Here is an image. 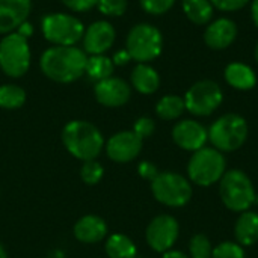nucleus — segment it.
Returning a JSON list of instances; mask_svg holds the SVG:
<instances>
[{
    "mask_svg": "<svg viewBox=\"0 0 258 258\" xmlns=\"http://www.w3.org/2000/svg\"><path fill=\"white\" fill-rule=\"evenodd\" d=\"M251 12H252V20H254L255 26L258 27V0H254V2H252Z\"/></svg>",
    "mask_w": 258,
    "mask_h": 258,
    "instance_id": "nucleus-39",
    "label": "nucleus"
},
{
    "mask_svg": "<svg viewBox=\"0 0 258 258\" xmlns=\"http://www.w3.org/2000/svg\"><path fill=\"white\" fill-rule=\"evenodd\" d=\"M142 138H139L133 130L132 132H119L113 135L107 145V156L118 163H127L136 159L142 150Z\"/></svg>",
    "mask_w": 258,
    "mask_h": 258,
    "instance_id": "nucleus-12",
    "label": "nucleus"
},
{
    "mask_svg": "<svg viewBox=\"0 0 258 258\" xmlns=\"http://www.w3.org/2000/svg\"><path fill=\"white\" fill-rule=\"evenodd\" d=\"M138 172L141 174V177H144L147 180H151V181L159 175L157 168L153 163H150V162H142L139 165V168H138Z\"/></svg>",
    "mask_w": 258,
    "mask_h": 258,
    "instance_id": "nucleus-35",
    "label": "nucleus"
},
{
    "mask_svg": "<svg viewBox=\"0 0 258 258\" xmlns=\"http://www.w3.org/2000/svg\"><path fill=\"white\" fill-rule=\"evenodd\" d=\"M255 59H257V62H258V42H257V47H255Z\"/></svg>",
    "mask_w": 258,
    "mask_h": 258,
    "instance_id": "nucleus-41",
    "label": "nucleus"
},
{
    "mask_svg": "<svg viewBox=\"0 0 258 258\" xmlns=\"http://www.w3.org/2000/svg\"><path fill=\"white\" fill-rule=\"evenodd\" d=\"M62 141L67 150L83 162L94 160L104 145L100 130L86 121L68 122L62 132Z\"/></svg>",
    "mask_w": 258,
    "mask_h": 258,
    "instance_id": "nucleus-2",
    "label": "nucleus"
},
{
    "mask_svg": "<svg viewBox=\"0 0 258 258\" xmlns=\"http://www.w3.org/2000/svg\"><path fill=\"white\" fill-rule=\"evenodd\" d=\"M86 54L74 45H56L41 56L42 73L59 83H70L83 76L86 68Z\"/></svg>",
    "mask_w": 258,
    "mask_h": 258,
    "instance_id": "nucleus-1",
    "label": "nucleus"
},
{
    "mask_svg": "<svg viewBox=\"0 0 258 258\" xmlns=\"http://www.w3.org/2000/svg\"><path fill=\"white\" fill-rule=\"evenodd\" d=\"M106 252H107L109 258L138 257L136 245L125 234H112L106 242Z\"/></svg>",
    "mask_w": 258,
    "mask_h": 258,
    "instance_id": "nucleus-22",
    "label": "nucleus"
},
{
    "mask_svg": "<svg viewBox=\"0 0 258 258\" xmlns=\"http://www.w3.org/2000/svg\"><path fill=\"white\" fill-rule=\"evenodd\" d=\"M219 194L224 206L237 213L249 210L257 198L252 181L240 169H233L224 174L219 181Z\"/></svg>",
    "mask_w": 258,
    "mask_h": 258,
    "instance_id": "nucleus-3",
    "label": "nucleus"
},
{
    "mask_svg": "<svg viewBox=\"0 0 258 258\" xmlns=\"http://www.w3.org/2000/svg\"><path fill=\"white\" fill-rule=\"evenodd\" d=\"M174 142L186 151H198L209 141V132L194 119H184L172 128Z\"/></svg>",
    "mask_w": 258,
    "mask_h": 258,
    "instance_id": "nucleus-13",
    "label": "nucleus"
},
{
    "mask_svg": "<svg viewBox=\"0 0 258 258\" xmlns=\"http://www.w3.org/2000/svg\"><path fill=\"white\" fill-rule=\"evenodd\" d=\"M237 36V26L230 18H219L215 23L209 24L204 41L210 48L224 50L230 47Z\"/></svg>",
    "mask_w": 258,
    "mask_h": 258,
    "instance_id": "nucleus-17",
    "label": "nucleus"
},
{
    "mask_svg": "<svg viewBox=\"0 0 258 258\" xmlns=\"http://www.w3.org/2000/svg\"><path fill=\"white\" fill-rule=\"evenodd\" d=\"M225 174V157L224 153L212 147H203L195 151L187 165V175L190 181L198 186H212Z\"/></svg>",
    "mask_w": 258,
    "mask_h": 258,
    "instance_id": "nucleus-5",
    "label": "nucleus"
},
{
    "mask_svg": "<svg viewBox=\"0 0 258 258\" xmlns=\"http://www.w3.org/2000/svg\"><path fill=\"white\" fill-rule=\"evenodd\" d=\"M132 59L145 63L156 59L162 51V35L151 24L135 26L127 36V48Z\"/></svg>",
    "mask_w": 258,
    "mask_h": 258,
    "instance_id": "nucleus-8",
    "label": "nucleus"
},
{
    "mask_svg": "<svg viewBox=\"0 0 258 258\" xmlns=\"http://www.w3.org/2000/svg\"><path fill=\"white\" fill-rule=\"evenodd\" d=\"M17 33H20L21 36H24V38L27 39L29 36H32V33H33V27H32V24H30V23L24 21L23 24H20V27H18V32H17Z\"/></svg>",
    "mask_w": 258,
    "mask_h": 258,
    "instance_id": "nucleus-37",
    "label": "nucleus"
},
{
    "mask_svg": "<svg viewBox=\"0 0 258 258\" xmlns=\"http://www.w3.org/2000/svg\"><path fill=\"white\" fill-rule=\"evenodd\" d=\"M130 86L118 77H109L95 85V98L100 104L107 107H118L128 101Z\"/></svg>",
    "mask_w": 258,
    "mask_h": 258,
    "instance_id": "nucleus-14",
    "label": "nucleus"
},
{
    "mask_svg": "<svg viewBox=\"0 0 258 258\" xmlns=\"http://www.w3.org/2000/svg\"><path fill=\"white\" fill-rule=\"evenodd\" d=\"M175 0H141L144 11L153 15H162L174 6Z\"/></svg>",
    "mask_w": 258,
    "mask_h": 258,
    "instance_id": "nucleus-31",
    "label": "nucleus"
},
{
    "mask_svg": "<svg viewBox=\"0 0 258 258\" xmlns=\"http://www.w3.org/2000/svg\"><path fill=\"white\" fill-rule=\"evenodd\" d=\"M44 38L56 45H74L82 39L85 29L80 20L68 14H50L42 18Z\"/></svg>",
    "mask_w": 258,
    "mask_h": 258,
    "instance_id": "nucleus-9",
    "label": "nucleus"
},
{
    "mask_svg": "<svg viewBox=\"0 0 258 258\" xmlns=\"http://www.w3.org/2000/svg\"><path fill=\"white\" fill-rule=\"evenodd\" d=\"M154 198L168 207H183L192 198V186L186 177L175 172H159L151 181Z\"/></svg>",
    "mask_w": 258,
    "mask_h": 258,
    "instance_id": "nucleus-6",
    "label": "nucleus"
},
{
    "mask_svg": "<svg viewBox=\"0 0 258 258\" xmlns=\"http://www.w3.org/2000/svg\"><path fill=\"white\" fill-rule=\"evenodd\" d=\"M0 258H8V254H6V251L3 249L2 245H0Z\"/></svg>",
    "mask_w": 258,
    "mask_h": 258,
    "instance_id": "nucleus-40",
    "label": "nucleus"
},
{
    "mask_svg": "<svg viewBox=\"0 0 258 258\" xmlns=\"http://www.w3.org/2000/svg\"><path fill=\"white\" fill-rule=\"evenodd\" d=\"M154 121L151 119V118H148V116H142V118H139L136 122H135V127H133V132L139 136V138H142V139H145V138H148V136H151L153 133H154Z\"/></svg>",
    "mask_w": 258,
    "mask_h": 258,
    "instance_id": "nucleus-32",
    "label": "nucleus"
},
{
    "mask_svg": "<svg viewBox=\"0 0 258 258\" xmlns=\"http://www.w3.org/2000/svg\"><path fill=\"white\" fill-rule=\"evenodd\" d=\"M103 174H104V169L95 159L86 160L80 169V177L86 184H97L103 178Z\"/></svg>",
    "mask_w": 258,
    "mask_h": 258,
    "instance_id": "nucleus-28",
    "label": "nucleus"
},
{
    "mask_svg": "<svg viewBox=\"0 0 258 258\" xmlns=\"http://www.w3.org/2000/svg\"><path fill=\"white\" fill-rule=\"evenodd\" d=\"M106 233H107L106 222L94 215L80 218L74 225V236L77 240L83 243H97L101 239H104Z\"/></svg>",
    "mask_w": 258,
    "mask_h": 258,
    "instance_id": "nucleus-18",
    "label": "nucleus"
},
{
    "mask_svg": "<svg viewBox=\"0 0 258 258\" xmlns=\"http://www.w3.org/2000/svg\"><path fill=\"white\" fill-rule=\"evenodd\" d=\"M184 109H186L184 98H181L178 95H166V97L160 98V101L156 106L157 115L166 121L180 118L181 113L184 112Z\"/></svg>",
    "mask_w": 258,
    "mask_h": 258,
    "instance_id": "nucleus-25",
    "label": "nucleus"
},
{
    "mask_svg": "<svg viewBox=\"0 0 258 258\" xmlns=\"http://www.w3.org/2000/svg\"><path fill=\"white\" fill-rule=\"evenodd\" d=\"M183 9L195 24H207L213 17V5L210 0H183Z\"/></svg>",
    "mask_w": 258,
    "mask_h": 258,
    "instance_id": "nucleus-23",
    "label": "nucleus"
},
{
    "mask_svg": "<svg viewBox=\"0 0 258 258\" xmlns=\"http://www.w3.org/2000/svg\"><path fill=\"white\" fill-rule=\"evenodd\" d=\"M178 231L180 228L175 218L169 215H160L148 224L145 237L151 249L157 252H166L172 249L174 243L177 242Z\"/></svg>",
    "mask_w": 258,
    "mask_h": 258,
    "instance_id": "nucleus-11",
    "label": "nucleus"
},
{
    "mask_svg": "<svg viewBox=\"0 0 258 258\" xmlns=\"http://www.w3.org/2000/svg\"><path fill=\"white\" fill-rule=\"evenodd\" d=\"M30 12V0H0V33H11Z\"/></svg>",
    "mask_w": 258,
    "mask_h": 258,
    "instance_id": "nucleus-16",
    "label": "nucleus"
},
{
    "mask_svg": "<svg viewBox=\"0 0 258 258\" xmlns=\"http://www.w3.org/2000/svg\"><path fill=\"white\" fill-rule=\"evenodd\" d=\"M115 41V29L107 21H95L92 23L83 36V47L86 53L103 54L107 51Z\"/></svg>",
    "mask_w": 258,
    "mask_h": 258,
    "instance_id": "nucleus-15",
    "label": "nucleus"
},
{
    "mask_svg": "<svg viewBox=\"0 0 258 258\" xmlns=\"http://www.w3.org/2000/svg\"><path fill=\"white\" fill-rule=\"evenodd\" d=\"M132 83L135 89L141 94H153L160 85V77L157 71L145 63H139L132 73Z\"/></svg>",
    "mask_w": 258,
    "mask_h": 258,
    "instance_id": "nucleus-21",
    "label": "nucleus"
},
{
    "mask_svg": "<svg viewBox=\"0 0 258 258\" xmlns=\"http://www.w3.org/2000/svg\"><path fill=\"white\" fill-rule=\"evenodd\" d=\"M30 67L27 39L20 33H9L0 41V68L9 77H21Z\"/></svg>",
    "mask_w": 258,
    "mask_h": 258,
    "instance_id": "nucleus-7",
    "label": "nucleus"
},
{
    "mask_svg": "<svg viewBox=\"0 0 258 258\" xmlns=\"http://www.w3.org/2000/svg\"><path fill=\"white\" fill-rule=\"evenodd\" d=\"M98 9L109 17H119L127 9V0H97Z\"/></svg>",
    "mask_w": 258,
    "mask_h": 258,
    "instance_id": "nucleus-30",
    "label": "nucleus"
},
{
    "mask_svg": "<svg viewBox=\"0 0 258 258\" xmlns=\"http://www.w3.org/2000/svg\"><path fill=\"white\" fill-rule=\"evenodd\" d=\"M130 59H132V57H130L128 51H127V50H122V51H118V53L113 56V63H115V65H125Z\"/></svg>",
    "mask_w": 258,
    "mask_h": 258,
    "instance_id": "nucleus-36",
    "label": "nucleus"
},
{
    "mask_svg": "<svg viewBox=\"0 0 258 258\" xmlns=\"http://www.w3.org/2000/svg\"><path fill=\"white\" fill-rule=\"evenodd\" d=\"M189 251H190L192 258H212L213 248L206 234H195L190 239Z\"/></svg>",
    "mask_w": 258,
    "mask_h": 258,
    "instance_id": "nucleus-27",
    "label": "nucleus"
},
{
    "mask_svg": "<svg viewBox=\"0 0 258 258\" xmlns=\"http://www.w3.org/2000/svg\"><path fill=\"white\" fill-rule=\"evenodd\" d=\"M207 132L213 148L221 153H231L245 144L248 138V124L240 115L227 113L216 119Z\"/></svg>",
    "mask_w": 258,
    "mask_h": 258,
    "instance_id": "nucleus-4",
    "label": "nucleus"
},
{
    "mask_svg": "<svg viewBox=\"0 0 258 258\" xmlns=\"http://www.w3.org/2000/svg\"><path fill=\"white\" fill-rule=\"evenodd\" d=\"M225 80L230 86L240 91L252 89L257 83V77L252 68L242 62H233L225 68Z\"/></svg>",
    "mask_w": 258,
    "mask_h": 258,
    "instance_id": "nucleus-20",
    "label": "nucleus"
},
{
    "mask_svg": "<svg viewBox=\"0 0 258 258\" xmlns=\"http://www.w3.org/2000/svg\"><path fill=\"white\" fill-rule=\"evenodd\" d=\"M212 5L221 11H239L248 5L249 0H210Z\"/></svg>",
    "mask_w": 258,
    "mask_h": 258,
    "instance_id": "nucleus-33",
    "label": "nucleus"
},
{
    "mask_svg": "<svg viewBox=\"0 0 258 258\" xmlns=\"http://www.w3.org/2000/svg\"><path fill=\"white\" fill-rule=\"evenodd\" d=\"M234 236L240 246H252L258 242V213L243 212L236 222Z\"/></svg>",
    "mask_w": 258,
    "mask_h": 258,
    "instance_id": "nucleus-19",
    "label": "nucleus"
},
{
    "mask_svg": "<svg viewBox=\"0 0 258 258\" xmlns=\"http://www.w3.org/2000/svg\"><path fill=\"white\" fill-rule=\"evenodd\" d=\"M85 73L95 82L109 79L113 73V60H110L103 54H95L92 57H88Z\"/></svg>",
    "mask_w": 258,
    "mask_h": 258,
    "instance_id": "nucleus-24",
    "label": "nucleus"
},
{
    "mask_svg": "<svg viewBox=\"0 0 258 258\" xmlns=\"http://www.w3.org/2000/svg\"><path fill=\"white\" fill-rule=\"evenodd\" d=\"M222 98V89L216 82L201 80L186 92L184 106L195 116H209L221 106Z\"/></svg>",
    "mask_w": 258,
    "mask_h": 258,
    "instance_id": "nucleus-10",
    "label": "nucleus"
},
{
    "mask_svg": "<svg viewBox=\"0 0 258 258\" xmlns=\"http://www.w3.org/2000/svg\"><path fill=\"white\" fill-rule=\"evenodd\" d=\"M212 258H245V251L237 242H224L213 248Z\"/></svg>",
    "mask_w": 258,
    "mask_h": 258,
    "instance_id": "nucleus-29",
    "label": "nucleus"
},
{
    "mask_svg": "<svg viewBox=\"0 0 258 258\" xmlns=\"http://www.w3.org/2000/svg\"><path fill=\"white\" fill-rule=\"evenodd\" d=\"M60 2L67 8L77 11V12H86L97 5V0H60Z\"/></svg>",
    "mask_w": 258,
    "mask_h": 258,
    "instance_id": "nucleus-34",
    "label": "nucleus"
},
{
    "mask_svg": "<svg viewBox=\"0 0 258 258\" xmlns=\"http://www.w3.org/2000/svg\"><path fill=\"white\" fill-rule=\"evenodd\" d=\"M26 101V92L17 85L0 86V107L3 109H18Z\"/></svg>",
    "mask_w": 258,
    "mask_h": 258,
    "instance_id": "nucleus-26",
    "label": "nucleus"
},
{
    "mask_svg": "<svg viewBox=\"0 0 258 258\" xmlns=\"http://www.w3.org/2000/svg\"><path fill=\"white\" fill-rule=\"evenodd\" d=\"M163 258H189L184 252L181 251H174V249H169L166 252H163Z\"/></svg>",
    "mask_w": 258,
    "mask_h": 258,
    "instance_id": "nucleus-38",
    "label": "nucleus"
}]
</instances>
